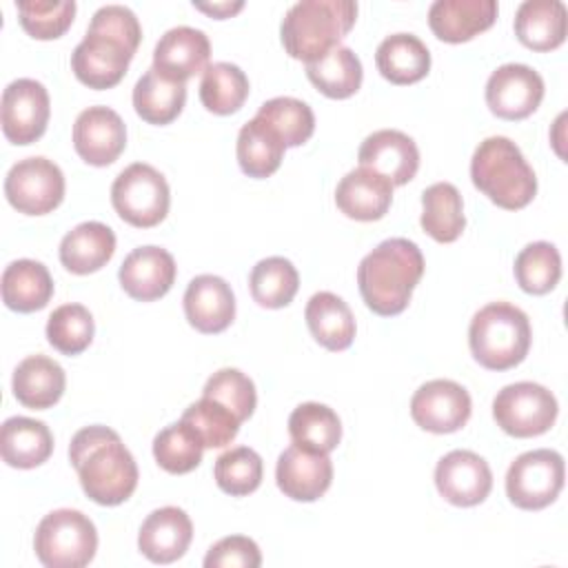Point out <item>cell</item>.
<instances>
[{
	"label": "cell",
	"mask_w": 568,
	"mask_h": 568,
	"mask_svg": "<svg viewBox=\"0 0 568 568\" xmlns=\"http://www.w3.org/2000/svg\"><path fill=\"white\" fill-rule=\"evenodd\" d=\"M69 459L84 495L100 506L126 501L138 486V464L109 426L95 424L78 430L69 446Z\"/></svg>",
	"instance_id": "obj_1"
},
{
	"label": "cell",
	"mask_w": 568,
	"mask_h": 568,
	"mask_svg": "<svg viewBox=\"0 0 568 568\" xmlns=\"http://www.w3.org/2000/svg\"><path fill=\"white\" fill-rule=\"evenodd\" d=\"M424 275V255L406 237L379 242L357 266V286L366 306L384 317L399 315Z\"/></svg>",
	"instance_id": "obj_2"
},
{
	"label": "cell",
	"mask_w": 568,
	"mask_h": 568,
	"mask_svg": "<svg viewBox=\"0 0 568 568\" xmlns=\"http://www.w3.org/2000/svg\"><path fill=\"white\" fill-rule=\"evenodd\" d=\"M473 184L506 211L524 209L537 193V178L519 146L506 135L479 142L470 160Z\"/></svg>",
	"instance_id": "obj_3"
},
{
	"label": "cell",
	"mask_w": 568,
	"mask_h": 568,
	"mask_svg": "<svg viewBox=\"0 0 568 568\" xmlns=\"http://www.w3.org/2000/svg\"><path fill=\"white\" fill-rule=\"evenodd\" d=\"M357 2L353 0H302L295 2L280 27L284 51L302 62H315L353 29Z\"/></svg>",
	"instance_id": "obj_4"
},
{
	"label": "cell",
	"mask_w": 568,
	"mask_h": 568,
	"mask_svg": "<svg viewBox=\"0 0 568 568\" xmlns=\"http://www.w3.org/2000/svg\"><path fill=\"white\" fill-rule=\"evenodd\" d=\"M528 315L510 302L481 306L468 326L473 357L488 371H508L521 364L530 351Z\"/></svg>",
	"instance_id": "obj_5"
},
{
	"label": "cell",
	"mask_w": 568,
	"mask_h": 568,
	"mask_svg": "<svg viewBox=\"0 0 568 568\" xmlns=\"http://www.w3.org/2000/svg\"><path fill=\"white\" fill-rule=\"evenodd\" d=\"M33 550L47 568H84L98 550L95 524L73 508L51 510L36 528Z\"/></svg>",
	"instance_id": "obj_6"
},
{
	"label": "cell",
	"mask_w": 568,
	"mask_h": 568,
	"mask_svg": "<svg viewBox=\"0 0 568 568\" xmlns=\"http://www.w3.org/2000/svg\"><path fill=\"white\" fill-rule=\"evenodd\" d=\"M111 204L131 226L151 229L166 217L171 191L158 169L144 162H133L113 180Z\"/></svg>",
	"instance_id": "obj_7"
},
{
	"label": "cell",
	"mask_w": 568,
	"mask_h": 568,
	"mask_svg": "<svg viewBox=\"0 0 568 568\" xmlns=\"http://www.w3.org/2000/svg\"><path fill=\"white\" fill-rule=\"evenodd\" d=\"M555 395L535 382H515L504 386L493 399V417L497 426L519 439L537 437L550 430L557 419Z\"/></svg>",
	"instance_id": "obj_8"
},
{
	"label": "cell",
	"mask_w": 568,
	"mask_h": 568,
	"mask_svg": "<svg viewBox=\"0 0 568 568\" xmlns=\"http://www.w3.org/2000/svg\"><path fill=\"white\" fill-rule=\"evenodd\" d=\"M564 457L550 448L521 453L506 473V495L521 510L550 506L564 488Z\"/></svg>",
	"instance_id": "obj_9"
},
{
	"label": "cell",
	"mask_w": 568,
	"mask_h": 568,
	"mask_svg": "<svg viewBox=\"0 0 568 568\" xmlns=\"http://www.w3.org/2000/svg\"><path fill=\"white\" fill-rule=\"evenodd\" d=\"M9 204L24 215H44L60 206L64 197V175L53 160L42 155L16 162L4 178Z\"/></svg>",
	"instance_id": "obj_10"
},
{
	"label": "cell",
	"mask_w": 568,
	"mask_h": 568,
	"mask_svg": "<svg viewBox=\"0 0 568 568\" xmlns=\"http://www.w3.org/2000/svg\"><path fill=\"white\" fill-rule=\"evenodd\" d=\"M2 133L13 144H31L47 131L51 102L42 82L18 78L2 91Z\"/></svg>",
	"instance_id": "obj_11"
},
{
	"label": "cell",
	"mask_w": 568,
	"mask_h": 568,
	"mask_svg": "<svg viewBox=\"0 0 568 568\" xmlns=\"http://www.w3.org/2000/svg\"><path fill=\"white\" fill-rule=\"evenodd\" d=\"M544 100L541 75L519 62L497 67L486 82V104L501 120H524Z\"/></svg>",
	"instance_id": "obj_12"
},
{
	"label": "cell",
	"mask_w": 568,
	"mask_h": 568,
	"mask_svg": "<svg viewBox=\"0 0 568 568\" xmlns=\"http://www.w3.org/2000/svg\"><path fill=\"white\" fill-rule=\"evenodd\" d=\"M473 410L468 390L453 379H430L410 399V417L428 433H455L466 426Z\"/></svg>",
	"instance_id": "obj_13"
},
{
	"label": "cell",
	"mask_w": 568,
	"mask_h": 568,
	"mask_svg": "<svg viewBox=\"0 0 568 568\" xmlns=\"http://www.w3.org/2000/svg\"><path fill=\"white\" fill-rule=\"evenodd\" d=\"M435 486L453 506H477L493 488V473L484 457L473 450H450L435 466Z\"/></svg>",
	"instance_id": "obj_14"
},
{
	"label": "cell",
	"mask_w": 568,
	"mask_h": 568,
	"mask_svg": "<svg viewBox=\"0 0 568 568\" xmlns=\"http://www.w3.org/2000/svg\"><path fill=\"white\" fill-rule=\"evenodd\" d=\"M135 53L120 40L104 33L87 31L82 42L71 53V69L75 78L89 89H111L115 87Z\"/></svg>",
	"instance_id": "obj_15"
},
{
	"label": "cell",
	"mask_w": 568,
	"mask_h": 568,
	"mask_svg": "<svg viewBox=\"0 0 568 568\" xmlns=\"http://www.w3.org/2000/svg\"><path fill=\"white\" fill-rule=\"evenodd\" d=\"M73 146L87 164L109 166L126 146V126L113 109L89 106L75 118Z\"/></svg>",
	"instance_id": "obj_16"
},
{
	"label": "cell",
	"mask_w": 568,
	"mask_h": 568,
	"mask_svg": "<svg viewBox=\"0 0 568 568\" xmlns=\"http://www.w3.org/2000/svg\"><path fill=\"white\" fill-rule=\"evenodd\" d=\"M277 488L295 501L320 499L333 481V462L328 453H317L291 444L277 457L275 466Z\"/></svg>",
	"instance_id": "obj_17"
},
{
	"label": "cell",
	"mask_w": 568,
	"mask_h": 568,
	"mask_svg": "<svg viewBox=\"0 0 568 568\" xmlns=\"http://www.w3.org/2000/svg\"><path fill=\"white\" fill-rule=\"evenodd\" d=\"M359 166H366L393 186L410 182L419 169V151L410 135L397 129H379L364 138L357 151Z\"/></svg>",
	"instance_id": "obj_18"
},
{
	"label": "cell",
	"mask_w": 568,
	"mask_h": 568,
	"mask_svg": "<svg viewBox=\"0 0 568 568\" xmlns=\"http://www.w3.org/2000/svg\"><path fill=\"white\" fill-rule=\"evenodd\" d=\"M175 273V260L166 248L138 246L124 257L118 280L129 297L138 302H153L171 291Z\"/></svg>",
	"instance_id": "obj_19"
},
{
	"label": "cell",
	"mask_w": 568,
	"mask_h": 568,
	"mask_svg": "<svg viewBox=\"0 0 568 568\" xmlns=\"http://www.w3.org/2000/svg\"><path fill=\"white\" fill-rule=\"evenodd\" d=\"M193 539V524L178 506H164L146 515L138 532L140 552L153 564L178 561Z\"/></svg>",
	"instance_id": "obj_20"
},
{
	"label": "cell",
	"mask_w": 568,
	"mask_h": 568,
	"mask_svg": "<svg viewBox=\"0 0 568 568\" xmlns=\"http://www.w3.org/2000/svg\"><path fill=\"white\" fill-rule=\"evenodd\" d=\"M211 58V42L204 31L193 27L169 29L153 49V69L162 75L186 82L195 73H204Z\"/></svg>",
	"instance_id": "obj_21"
},
{
	"label": "cell",
	"mask_w": 568,
	"mask_h": 568,
	"mask_svg": "<svg viewBox=\"0 0 568 568\" xmlns=\"http://www.w3.org/2000/svg\"><path fill=\"white\" fill-rule=\"evenodd\" d=\"M184 315L200 333H222L235 317V295L226 280L204 273L184 291Z\"/></svg>",
	"instance_id": "obj_22"
},
{
	"label": "cell",
	"mask_w": 568,
	"mask_h": 568,
	"mask_svg": "<svg viewBox=\"0 0 568 568\" xmlns=\"http://www.w3.org/2000/svg\"><path fill=\"white\" fill-rule=\"evenodd\" d=\"M390 202L393 184L366 166L348 171L335 189L337 209L357 222L382 220L388 213Z\"/></svg>",
	"instance_id": "obj_23"
},
{
	"label": "cell",
	"mask_w": 568,
	"mask_h": 568,
	"mask_svg": "<svg viewBox=\"0 0 568 568\" xmlns=\"http://www.w3.org/2000/svg\"><path fill=\"white\" fill-rule=\"evenodd\" d=\"M495 18V0H435L428 9L430 31L450 44L466 42L490 29Z\"/></svg>",
	"instance_id": "obj_24"
},
{
	"label": "cell",
	"mask_w": 568,
	"mask_h": 568,
	"mask_svg": "<svg viewBox=\"0 0 568 568\" xmlns=\"http://www.w3.org/2000/svg\"><path fill=\"white\" fill-rule=\"evenodd\" d=\"M11 386L22 406L44 410L60 402L67 386V375L55 359L47 355H29L16 366Z\"/></svg>",
	"instance_id": "obj_25"
},
{
	"label": "cell",
	"mask_w": 568,
	"mask_h": 568,
	"mask_svg": "<svg viewBox=\"0 0 568 568\" xmlns=\"http://www.w3.org/2000/svg\"><path fill=\"white\" fill-rule=\"evenodd\" d=\"M53 453V435L49 426L31 417H9L0 428V455L11 468H36Z\"/></svg>",
	"instance_id": "obj_26"
},
{
	"label": "cell",
	"mask_w": 568,
	"mask_h": 568,
	"mask_svg": "<svg viewBox=\"0 0 568 568\" xmlns=\"http://www.w3.org/2000/svg\"><path fill=\"white\" fill-rule=\"evenodd\" d=\"M115 253V233L102 222H82L60 242V262L75 275L100 271Z\"/></svg>",
	"instance_id": "obj_27"
},
{
	"label": "cell",
	"mask_w": 568,
	"mask_h": 568,
	"mask_svg": "<svg viewBox=\"0 0 568 568\" xmlns=\"http://www.w3.org/2000/svg\"><path fill=\"white\" fill-rule=\"evenodd\" d=\"M566 18L559 0H526L515 13V36L532 51H552L566 40Z\"/></svg>",
	"instance_id": "obj_28"
},
{
	"label": "cell",
	"mask_w": 568,
	"mask_h": 568,
	"mask_svg": "<svg viewBox=\"0 0 568 568\" xmlns=\"http://www.w3.org/2000/svg\"><path fill=\"white\" fill-rule=\"evenodd\" d=\"M311 335L328 351H344L355 339V317L351 306L331 291L315 293L304 311Z\"/></svg>",
	"instance_id": "obj_29"
},
{
	"label": "cell",
	"mask_w": 568,
	"mask_h": 568,
	"mask_svg": "<svg viewBox=\"0 0 568 568\" xmlns=\"http://www.w3.org/2000/svg\"><path fill=\"white\" fill-rule=\"evenodd\" d=\"M377 71L393 84H413L428 75L430 51L415 33H393L375 51Z\"/></svg>",
	"instance_id": "obj_30"
},
{
	"label": "cell",
	"mask_w": 568,
	"mask_h": 568,
	"mask_svg": "<svg viewBox=\"0 0 568 568\" xmlns=\"http://www.w3.org/2000/svg\"><path fill=\"white\" fill-rule=\"evenodd\" d=\"M53 280L49 268L36 260H16L2 273V302L18 313H33L49 304Z\"/></svg>",
	"instance_id": "obj_31"
},
{
	"label": "cell",
	"mask_w": 568,
	"mask_h": 568,
	"mask_svg": "<svg viewBox=\"0 0 568 568\" xmlns=\"http://www.w3.org/2000/svg\"><path fill=\"white\" fill-rule=\"evenodd\" d=\"M186 102V84L162 75L158 69L146 73L133 87V109L149 124L173 122Z\"/></svg>",
	"instance_id": "obj_32"
},
{
	"label": "cell",
	"mask_w": 568,
	"mask_h": 568,
	"mask_svg": "<svg viewBox=\"0 0 568 568\" xmlns=\"http://www.w3.org/2000/svg\"><path fill=\"white\" fill-rule=\"evenodd\" d=\"M286 144L277 131L260 120L257 115L248 120L237 133V162L248 178H268L273 175L284 158Z\"/></svg>",
	"instance_id": "obj_33"
},
{
	"label": "cell",
	"mask_w": 568,
	"mask_h": 568,
	"mask_svg": "<svg viewBox=\"0 0 568 568\" xmlns=\"http://www.w3.org/2000/svg\"><path fill=\"white\" fill-rule=\"evenodd\" d=\"M422 229L442 244L455 242L464 226V202L462 193L450 182H435L422 193Z\"/></svg>",
	"instance_id": "obj_34"
},
{
	"label": "cell",
	"mask_w": 568,
	"mask_h": 568,
	"mask_svg": "<svg viewBox=\"0 0 568 568\" xmlns=\"http://www.w3.org/2000/svg\"><path fill=\"white\" fill-rule=\"evenodd\" d=\"M306 78L326 98L344 100L362 87V62L348 47H335L326 55L306 64Z\"/></svg>",
	"instance_id": "obj_35"
},
{
	"label": "cell",
	"mask_w": 568,
	"mask_h": 568,
	"mask_svg": "<svg viewBox=\"0 0 568 568\" xmlns=\"http://www.w3.org/2000/svg\"><path fill=\"white\" fill-rule=\"evenodd\" d=\"M288 433L293 444L302 448L331 453L342 439V422L331 406L320 402H304L291 413Z\"/></svg>",
	"instance_id": "obj_36"
},
{
	"label": "cell",
	"mask_w": 568,
	"mask_h": 568,
	"mask_svg": "<svg viewBox=\"0 0 568 568\" xmlns=\"http://www.w3.org/2000/svg\"><path fill=\"white\" fill-rule=\"evenodd\" d=\"M248 78L233 62H213L202 73L200 100L215 115H231L242 109L248 98Z\"/></svg>",
	"instance_id": "obj_37"
},
{
	"label": "cell",
	"mask_w": 568,
	"mask_h": 568,
	"mask_svg": "<svg viewBox=\"0 0 568 568\" xmlns=\"http://www.w3.org/2000/svg\"><path fill=\"white\" fill-rule=\"evenodd\" d=\"M248 288L260 306L282 308L293 302L300 288V273L286 257H264L253 266L248 275Z\"/></svg>",
	"instance_id": "obj_38"
},
{
	"label": "cell",
	"mask_w": 568,
	"mask_h": 568,
	"mask_svg": "<svg viewBox=\"0 0 568 568\" xmlns=\"http://www.w3.org/2000/svg\"><path fill=\"white\" fill-rule=\"evenodd\" d=\"M204 453V442L186 424L175 422L162 428L153 439V457L171 475H184L200 466Z\"/></svg>",
	"instance_id": "obj_39"
},
{
	"label": "cell",
	"mask_w": 568,
	"mask_h": 568,
	"mask_svg": "<svg viewBox=\"0 0 568 568\" xmlns=\"http://www.w3.org/2000/svg\"><path fill=\"white\" fill-rule=\"evenodd\" d=\"M561 277V255L550 242H532L515 257V280L521 291L544 295L557 286Z\"/></svg>",
	"instance_id": "obj_40"
},
{
	"label": "cell",
	"mask_w": 568,
	"mask_h": 568,
	"mask_svg": "<svg viewBox=\"0 0 568 568\" xmlns=\"http://www.w3.org/2000/svg\"><path fill=\"white\" fill-rule=\"evenodd\" d=\"M255 115L271 124L286 146L304 144L315 131V115L311 106L291 95L266 100Z\"/></svg>",
	"instance_id": "obj_41"
},
{
	"label": "cell",
	"mask_w": 568,
	"mask_h": 568,
	"mask_svg": "<svg viewBox=\"0 0 568 568\" xmlns=\"http://www.w3.org/2000/svg\"><path fill=\"white\" fill-rule=\"evenodd\" d=\"M93 333V315L82 304H62L47 320L49 344L69 357L89 348Z\"/></svg>",
	"instance_id": "obj_42"
},
{
	"label": "cell",
	"mask_w": 568,
	"mask_h": 568,
	"mask_svg": "<svg viewBox=\"0 0 568 568\" xmlns=\"http://www.w3.org/2000/svg\"><path fill=\"white\" fill-rule=\"evenodd\" d=\"M262 457L248 446H235L215 459V481L220 490L233 497H244L262 484Z\"/></svg>",
	"instance_id": "obj_43"
},
{
	"label": "cell",
	"mask_w": 568,
	"mask_h": 568,
	"mask_svg": "<svg viewBox=\"0 0 568 568\" xmlns=\"http://www.w3.org/2000/svg\"><path fill=\"white\" fill-rule=\"evenodd\" d=\"M182 422H186L200 435L204 448H222L231 444L242 424L226 406L209 397L193 402L182 413Z\"/></svg>",
	"instance_id": "obj_44"
},
{
	"label": "cell",
	"mask_w": 568,
	"mask_h": 568,
	"mask_svg": "<svg viewBox=\"0 0 568 568\" xmlns=\"http://www.w3.org/2000/svg\"><path fill=\"white\" fill-rule=\"evenodd\" d=\"M202 397L215 399L222 406H226L240 422H246L257 404V393H255V384L248 375H244L237 368H220L215 371L204 388H202Z\"/></svg>",
	"instance_id": "obj_45"
},
{
	"label": "cell",
	"mask_w": 568,
	"mask_h": 568,
	"mask_svg": "<svg viewBox=\"0 0 568 568\" xmlns=\"http://www.w3.org/2000/svg\"><path fill=\"white\" fill-rule=\"evenodd\" d=\"M20 24L22 29L38 40H55L60 38L73 22L75 16V2L73 0H60V2H47V0H20L16 2Z\"/></svg>",
	"instance_id": "obj_46"
},
{
	"label": "cell",
	"mask_w": 568,
	"mask_h": 568,
	"mask_svg": "<svg viewBox=\"0 0 568 568\" xmlns=\"http://www.w3.org/2000/svg\"><path fill=\"white\" fill-rule=\"evenodd\" d=\"M87 31H95V33H104L109 38H115L120 42H124L133 53L140 47L142 40V27L135 18V13L124 7V4H104L100 7Z\"/></svg>",
	"instance_id": "obj_47"
},
{
	"label": "cell",
	"mask_w": 568,
	"mask_h": 568,
	"mask_svg": "<svg viewBox=\"0 0 568 568\" xmlns=\"http://www.w3.org/2000/svg\"><path fill=\"white\" fill-rule=\"evenodd\" d=\"M260 564V546L244 535H231L215 541L204 557L206 568H257Z\"/></svg>",
	"instance_id": "obj_48"
},
{
	"label": "cell",
	"mask_w": 568,
	"mask_h": 568,
	"mask_svg": "<svg viewBox=\"0 0 568 568\" xmlns=\"http://www.w3.org/2000/svg\"><path fill=\"white\" fill-rule=\"evenodd\" d=\"M193 7L204 11V13H209V16H213V18H229V16L237 13L244 7V2H213V4L193 2Z\"/></svg>",
	"instance_id": "obj_49"
}]
</instances>
